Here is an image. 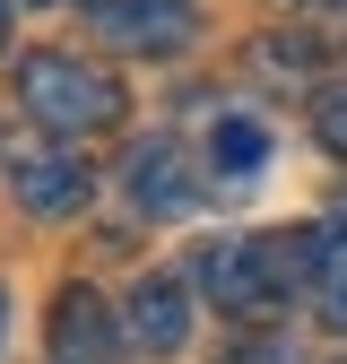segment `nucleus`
<instances>
[{"mask_svg": "<svg viewBox=\"0 0 347 364\" xmlns=\"http://www.w3.org/2000/svg\"><path fill=\"white\" fill-rule=\"evenodd\" d=\"M18 105L26 122H43L53 139H96V130L122 122V78L96 61H70V53H26L18 61Z\"/></svg>", "mask_w": 347, "mask_h": 364, "instance_id": "nucleus-1", "label": "nucleus"}, {"mask_svg": "<svg viewBox=\"0 0 347 364\" xmlns=\"http://www.w3.org/2000/svg\"><path fill=\"white\" fill-rule=\"evenodd\" d=\"M200 287L217 295V312L260 321V312H278V304H287V269H278L269 235H252V243H217V252L200 260Z\"/></svg>", "mask_w": 347, "mask_h": 364, "instance_id": "nucleus-2", "label": "nucleus"}, {"mask_svg": "<svg viewBox=\"0 0 347 364\" xmlns=\"http://www.w3.org/2000/svg\"><path fill=\"white\" fill-rule=\"evenodd\" d=\"M87 26H96L113 53H183L200 35V18L183 0H87Z\"/></svg>", "mask_w": 347, "mask_h": 364, "instance_id": "nucleus-3", "label": "nucleus"}, {"mask_svg": "<svg viewBox=\"0 0 347 364\" xmlns=\"http://www.w3.org/2000/svg\"><path fill=\"white\" fill-rule=\"evenodd\" d=\"M122 347H130L122 312H113L96 287H61V304H53V355H61V364H113Z\"/></svg>", "mask_w": 347, "mask_h": 364, "instance_id": "nucleus-4", "label": "nucleus"}, {"mask_svg": "<svg viewBox=\"0 0 347 364\" xmlns=\"http://www.w3.org/2000/svg\"><path fill=\"white\" fill-rule=\"evenodd\" d=\"M9 191H18V208H35V217H70V208H87L96 173H87L78 156H61V148H18V156H9Z\"/></svg>", "mask_w": 347, "mask_h": 364, "instance_id": "nucleus-5", "label": "nucleus"}, {"mask_svg": "<svg viewBox=\"0 0 347 364\" xmlns=\"http://www.w3.org/2000/svg\"><path fill=\"white\" fill-rule=\"evenodd\" d=\"M122 191L139 200V217H191L200 182H191V165H183V148H174V139H139V148H130V165H122Z\"/></svg>", "mask_w": 347, "mask_h": 364, "instance_id": "nucleus-6", "label": "nucleus"}, {"mask_svg": "<svg viewBox=\"0 0 347 364\" xmlns=\"http://www.w3.org/2000/svg\"><path fill=\"white\" fill-rule=\"evenodd\" d=\"M130 347H148V355H174L191 338V287L183 278H165V269H148L139 287H130Z\"/></svg>", "mask_w": 347, "mask_h": 364, "instance_id": "nucleus-7", "label": "nucleus"}, {"mask_svg": "<svg viewBox=\"0 0 347 364\" xmlns=\"http://www.w3.org/2000/svg\"><path fill=\"white\" fill-rule=\"evenodd\" d=\"M208 156H217V173H260V165H269V130H260L252 113H226V122H217L208 130Z\"/></svg>", "mask_w": 347, "mask_h": 364, "instance_id": "nucleus-8", "label": "nucleus"}, {"mask_svg": "<svg viewBox=\"0 0 347 364\" xmlns=\"http://www.w3.org/2000/svg\"><path fill=\"white\" fill-rule=\"evenodd\" d=\"M313 139H321L330 156H347V78H330L321 96H313Z\"/></svg>", "mask_w": 347, "mask_h": 364, "instance_id": "nucleus-9", "label": "nucleus"}, {"mask_svg": "<svg viewBox=\"0 0 347 364\" xmlns=\"http://www.w3.org/2000/svg\"><path fill=\"white\" fill-rule=\"evenodd\" d=\"M313 295H321V321H330V330H338V338H347V260H338V269H330V278H321V287H313Z\"/></svg>", "mask_w": 347, "mask_h": 364, "instance_id": "nucleus-10", "label": "nucleus"}, {"mask_svg": "<svg viewBox=\"0 0 347 364\" xmlns=\"http://www.w3.org/2000/svg\"><path fill=\"white\" fill-rule=\"evenodd\" d=\"M0 43H9V0H0Z\"/></svg>", "mask_w": 347, "mask_h": 364, "instance_id": "nucleus-11", "label": "nucleus"}, {"mask_svg": "<svg viewBox=\"0 0 347 364\" xmlns=\"http://www.w3.org/2000/svg\"><path fill=\"white\" fill-rule=\"evenodd\" d=\"M0 330H9V295H0Z\"/></svg>", "mask_w": 347, "mask_h": 364, "instance_id": "nucleus-12", "label": "nucleus"}]
</instances>
